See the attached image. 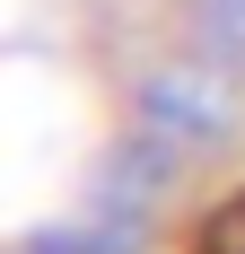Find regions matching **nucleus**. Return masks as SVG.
<instances>
[{"instance_id":"nucleus-3","label":"nucleus","mask_w":245,"mask_h":254,"mask_svg":"<svg viewBox=\"0 0 245 254\" xmlns=\"http://www.w3.org/2000/svg\"><path fill=\"white\" fill-rule=\"evenodd\" d=\"M193 26H201V53L245 70V0H193Z\"/></svg>"},{"instance_id":"nucleus-2","label":"nucleus","mask_w":245,"mask_h":254,"mask_svg":"<svg viewBox=\"0 0 245 254\" xmlns=\"http://www.w3.org/2000/svg\"><path fill=\"white\" fill-rule=\"evenodd\" d=\"M228 123H237V97L210 79V62H167V70L140 79V131H149V140H167L175 158L219 149Z\"/></svg>"},{"instance_id":"nucleus-4","label":"nucleus","mask_w":245,"mask_h":254,"mask_svg":"<svg viewBox=\"0 0 245 254\" xmlns=\"http://www.w3.org/2000/svg\"><path fill=\"white\" fill-rule=\"evenodd\" d=\"M201 254H245V193H237V202L219 210V228L201 237Z\"/></svg>"},{"instance_id":"nucleus-1","label":"nucleus","mask_w":245,"mask_h":254,"mask_svg":"<svg viewBox=\"0 0 245 254\" xmlns=\"http://www.w3.org/2000/svg\"><path fill=\"white\" fill-rule=\"evenodd\" d=\"M175 167H184V158H175L167 140H149V131L114 140V149L97 158V176H88V202H79V219L131 254V246H140V228H149V210H158V193L175 184Z\"/></svg>"}]
</instances>
